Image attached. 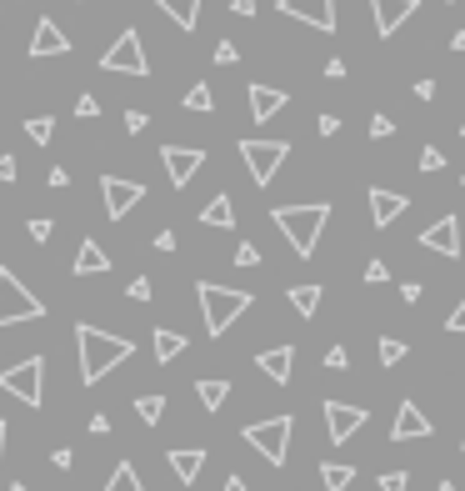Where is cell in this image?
Here are the masks:
<instances>
[{
	"label": "cell",
	"mask_w": 465,
	"mask_h": 491,
	"mask_svg": "<svg viewBox=\"0 0 465 491\" xmlns=\"http://www.w3.org/2000/svg\"><path fill=\"white\" fill-rule=\"evenodd\" d=\"M151 346H155V361L165 366V361H175V356L185 351V336H181V331H155Z\"/></svg>",
	"instance_id": "26"
},
{
	"label": "cell",
	"mask_w": 465,
	"mask_h": 491,
	"mask_svg": "<svg viewBox=\"0 0 465 491\" xmlns=\"http://www.w3.org/2000/svg\"><path fill=\"white\" fill-rule=\"evenodd\" d=\"M431 431H435L431 416H425L415 401H401V411L390 421V441H421V437H431Z\"/></svg>",
	"instance_id": "14"
},
{
	"label": "cell",
	"mask_w": 465,
	"mask_h": 491,
	"mask_svg": "<svg viewBox=\"0 0 465 491\" xmlns=\"http://www.w3.org/2000/svg\"><path fill=\"white\" fill-rule=\"evenodd\" d=\"M236 266H260V251L250 246V241H240L236 246Z\"/></svg>",
	"instance_id": "39"
},
{
	"label": "cell",
	"mask_w": 465,
	"mask_h": 491,
	"mask_svg": "<svg viewBox=\"0 0 465 491\" xmlns=\"http://www.w3.org/2000/svg\"><path fill=\"white\" fill-rule=\"evenodd\" d=\"M421 246H425V251H435V256H460V221L441 216L435 226L421 231Z\"/></svg>",
	"instance_id": "15"
},
{
	"label": "cell",
	"mask_w": 465,
	"mask_h": 491,
	"mask_svg": "<svg viewBox=\"0 0 465 491\" xmlns=\"http://www.w3.org/2000/svg\"><path fill=\"white\" fill-rule=\"evenodd\" d=\"M161 161H165V175H171V186H191V175L206 165V151H195V146H161Z\"/></svg>",
	"instance_id": "11"
},
{
	"label": "cell",
	"mask_w": 465,
	"mask_h": 491,
	"mask_svg": "<svg viewBox=\"0 0 465 491\" xmlns=\"http://www.w3.org/2000/svg\"><path fill=\"white\" fill-rule=\"evenodd\" d=\"M405 206H411V201H405L401 191H380V186L370 191V221H376L380 231H386V226H395V221L405 216Z\"/></svg>",
	"instance_id": "16"
},
{
	"label": "cell",
	"mask_w": 465,
	"mask_h": 491,
	"mask_svg": "<svg viewBox=\"0 0 465 491\" xmlns=\"http://www.w3.org/2000/svg\"><path fill=\"white\" fill-rule=\"evenodd\" d=\"M435 491H455V481H441V486H435Z\"/></svg>",
	"instance_id": "57"
},
{
	"label": "cell",
	"mask_w": 465,
	"mask_h": 491,
	"mask_svg": "<svg viewBox=\"0 0 465 491\" xmlns=\"http://www.w3.org/2000/svg\"><path fill=\"white\" fill-rule=\"evenodd\" d=\"M25 231H31L35 246H45V241L55 236V221H51V216H31V221H25Z\"/></svg>",
	"instance_id": "33"
},
{
	"label": "cell",
	"mask_w": 465,
	"mask_h": 491,
	"mask_svg": "<svg viewBox=\"0 0 465 491\" xmlns=\"http://www.w3.org/2000/svg\"><path fill=\"white\" fill-rule=\"evenodd\" d=\"M256 366H260V376H271L275 386H285V382H291V372H295V346H271V351H260Z\"/></svg>",
	"instance_id": "17"
},
{
	"label": "cell",
	"mask_w": 465,
	"mask_h": 491,
	"mask_svg": "<svg viewBox=\"0 0 465 491\" xmlns=\"http://www.w3.org/2000/svg\"><path fill=\"white\" fill-rule=\"evenodd\" d=\"M271 221L281 226V236L291 241V251L305 261V256H315V246H321V231H325V221H330V206H325V201H305V206H275Z\"/></svg>",
	"instance_id": "2"
},
{
	"label": "cell",
	"mask_w": 465,
	"mask_h": 491,
	"mask_svg": "<svg viewBox=\"0 0 465 491\" xmlns=\"http://www.w3.org/2000/svg\"><path fill=\"white\" fill-rule=\"evenodd\" d=\"M165 461H171L175 481H181V486H191V481L200 477V467H206V451H200V447H175Z\"/></svg>",
	"instance_id": "20"
},
{
	"label": "cell",
	"mask_w": 465,
	"mask_h": 491,
	"mask_svg": "<svg viewBox=\"0 0 465 491\" xmlns=\"http://www.w3.org/2000/svg\"><path fill=\"white\" fill-rule=\"evenodd\" d=\"M340 131V116H330V110H325L321 116V136H336Z\"/></svg>",
	"instance_id": "50"
},
{
	"label": "cell",
	"mask_w": 465,
	"mask_h": 491,
	"mask_svg": "<svg viewBox=\"0 0 465 491\" xmlns=\"http://www.w3.org/2000/svg\"><path fill=\"white\" fill-rule=\"evenodd\" d=\"M106 491H145L141 486V471L130 467V461H120L116 471H110V481H106Z\"/></svg>",
	"instance_id": "28"
},
{
	"label": "cell",
	"mask_w": 465,
	"mask_h": 491,
	"mask_svg": "<svg viewBox=\"0 0 465 491\" xmlns=\"http://www.w3.org/2000/svg\"><path fill=\"white\" fill-rule=\"evenodd\" d=\"M100 201H106V216L120 221L145 201V186L141 181H120V175H100Z\"/></svg>",
	"instance_id": "9"
},
{
	"label": "cell",
	"mask_w": 465,
	"mask_h": 491,
	"mask_svg": "<svg viewBox=\"0 0 465 491\" xmlns=\"http://www.w3.org/2000/svg\"><path fill=\"white\" fill-rule=\"evenodd\" d=\"M366 281H370V286L390 281V266H386V261H370V266H366Z\"/></svg>",
	"instance_id": "43"
},
{
	"label": "cell",
	"mask_w": 465,
	"mask_h": 491,
	"mask_svg": "<svg viewBox=\"0 0 465 491\" xmlns=\"http://www.w3.org/2000/svg\"><path fill=\"white\" fill-rule=\"evenodd\" d=\"M230 11L236 15H256V0H230Z\"/></svg>",
	"instance_id": "53"
},
{
	"label": "cell",
	"mask_w": 465,
	"mask_h": 491,
	"mask_svg": "<svg viewBox=\"0 0 465 491\" xmlns=\"http://www.w3.org/2000/svg\"><path fill=\"white\" fill-rule=\"evenodd\" d=\"M321 481H325V491H350V481H356V467H346V461H325V467H321Z\"/></svg>",
	"instance_id": "25"
},
{
	"label": "cell",
	"mask_w": 465,
	"mask_h": 491,
	"mask_svg": "<svg viewBox=\"0 0 465 491\" xmlns=\"http://www.w3.org/2000/svg\"><path fill=\"white\" fill-rule=\"evenodd\" d=\"M11 491H31V486H25V481H15V486H11Z\"/></svg>",
	"instance_id": "58"
},
{
	"label": "cell",
	"mask_w": 465,
	"mask_h": 491,
	"mask_svg": "<svg viewBox=\"0 0 465 491\" xmlns=\"http://www.w3.org/2000/svg\"><path fill=\"white\" fill-rule=\"evenodd\" d=\"M200 226H216V231H230V226H236V206H230L226 191H220L216 201H206V211H200Z\"/></svg>",
	"instance_id": "22"
},
{
	"label": "cell",
	"mask_w": 465,
	"mask_h": 491,
	"mask_svg": "<svg viewBox=\"0 0 465 491\" xmlns=\"http://www.w3.org/2000/svg\"><path fill=\"white\" fill-rule=\"evenodd\" d=\"M401 361H405V341L380 336V366H401Z\"/></svg>",
	"instance_id": "31"
},
{
	"label": "cell",
	"mask_w": 465,
	"mask_h": 491,
	"mask_svg": "<svg viewBox=\"0 0 465 491\" xmlns=\"http://www.w3.org/2000/svg\"><path fill=\"white\" fill-rule=\"evenodd\" d=\"M145 126H151V116H145V110H130V116H126V131L130 136H141Z\"/></svg>",
	"instance_id": "42"
},
{
	"label": "cell",
	"mask_w": 465,
	"mask_h": 491,
	"mask_svg": "<svg viewBox=\"0 0 465 491\" xmlns=\"http://www.w3.org/2000/svg\"><path fill=\"white\" fill-rule=\"evenodd\" d=\"M70 51V41H65V31L55 21H41L35 25V35H31V55L41 61V55H65Z\"/></svg>",
	"instance_id": "19"
},
{
	"label": "cell",
	"mask_w": 465,
	"mask_h": 491,
	"mask_svg": "<svg viewBox=\"0 0 465 491\" xmlns=\"http://www.w3.org/2000/svg\"><path fill=\"white\" fill-rule=\"evenodd\" d=\"M460 136H465V120H460Z\"/></svg>",
	"instance_id": "59"
},
{
	"label": "cell",
	"mask_w": 465,
	"mask_h": 491,
	"mask_svg": "<svg viewBox=\"0 0 465 491\" xmlns=\"http://www.w3.org/2000/svg\"><path fill=\"white\" fill-rule=\"evenodd\" d=\"M405 486H411L405 471H386V477H380V491H405Z\"/></svg>",
	"instance_id": "37"
},
{
	"label": "cell",
	"mask_w": 465,
	"mask_h": 491,
	"mask_svg": "<svg viewBox=\"0 0 465 491\" xmlns=\"http://www.w3.org/2000/svg\"><path fill=\"white\" fill-rule=\"evenodd\" d=\"M195 296H200V316H206V331H210V336H226V331L250 311V301H256L250 291L216 286V281H200V286H195Z\"/></svg>",
	"instance_id": "3"
},
{
	"label": "cell",
	"mask_w": 465,
	"mask_h": 491,
	"mask_svg": "<svg viewBox=\"0 0 465 491\" xmlns=\"http://www.w3.org/2000/svg\"><path fill=\"white\" fill-rule=\"evenodd\" d=\"M445 331H455V336H465V296H460V306H455L451 316H445Z\"/></svg>",
	"instance_id": "38"
},
{
	"label": "cell",
	"mask_w": 465,
	"mask_h": 491,
	"mask_svg": "<svg viewBox=\"0 0 465 491\" xmlns=\"http://www.w3.org/2000/svg\"><path fill=\"white\" fill-rule=\"evenodd\" d=\"M401 301H405V306L421 301V281H405V286H401Z\"/></svg>",
	"instance_id": "47"
},
{
	"label": "cell",
	"mask_w": 465,
	"mask_h": 491,
	"mask_svg": "<svg viewBox=\"0 0 465 491\" xmlns=\"http://www.w3.org/2000/svg\"><path fill=\"white\" fill-rule=\"evenodd\" d=\"M366 406H350V401H325V431H330V441H350L360 431V426H366Z\"/></svg>",
	"instance_id": "10"
},
{
	"label": "cell",
	"mask_w": 465,
	"mask_h": 491,
	"mask_svg": "<svg viewBox=\"0 0 465 491\" xmlns=\"http://www.w3.org/2000/svg\"><path fill=\"white\" fill-rule=\"evenodd\" d=\"M25 136H31L35 146H45V141L55 136V120H51V116H31V120H25Z\"/></svg>",
	"instance_id": "30"
},
{
	"label": "cell",
	"mask_w": 465,
	"mask_h": 491,
	"mask_svg": "<svg viewBox=\"0 0 465 491\" xmlns=\"http://www.w3.org/2000/svg\"><path fill=\"white\" fill-rule=\"evenodd\" d=\"M220 491H250V486H246V481H240V477H230V481H226V486H220Z\"/></svg>",
	"instance_id": "55"
},
{
	"label": "cell",
	"mask_w": 465,
	"mask_h": 491,
	"mask_svg": "<svg viewBox=\"0 0 465 491\" xmlns=\"http://www.w3.org/2000/svg\"><path fill=\"white\" fill-rule=\"evenodd\" d=\"M281 15H291V21H305L315 25V31H336V0H281Z\"/></svg>",
	"instance_id": "12"
},
{
	"label": "cell",
	"mask_w": 465,
	"mask_h": 491,
	"mask_svg": "<svg viewBox=\"0 0 465 491\" xmlns=\"http://www.w3.org/2000/svg\"><path fill=\"white\" fill-rule=\"evenodd\" d=\"M325 76H330V80H346V61H340V55H336V61H325Z\"/></svg>",
	"instance_id": "48"
},
{
	"label": "cell",
	"mask_w": 465,
	"mask_h": 491,
	"mask_svg": "<svg viewBox=\"0 0 465 491\" xmlns=\"http://www.w3.org/2000/svg\"><path fill=\"white\" fill-rule=\"evenodd\" d=\"M130 301H151V281H145V276H135V281H130Z\"/></svg>",
	"instance_id": "44"
},
{
	"label": "cell",
	"mask_w": 465,
	"mask_h": 491,
	"mask_svg": "<svg viewBox=\"0 0 465 491\" xmlns=\"http://www.w3.org/2000/svg\"><path fill=\"white\" fill-rule=\"evenodd\" d=\"M5 437H11V426L0 421V457H5Z\"/></svg>",
	"instance_id": "56"
},
{
	"label": "cell",
	"mask_w": 465,
	"mask_h": 491,
	"mask_svg": "<svg viewBox=\"0 0 465 491\" xmlns=\"http://www.w3.org/2000/svg\"><path fill=\"white\" fill-rule=\"evenodd\" d=\"M325 366H330V372H346V366H350V351L346 346H330V351H325Z\"/></svg>",
	"instance_id": "35"
},
{
	"label": "cell",
	"mask_w": 465,
	"mask_h": 491,
	"mask_svg": "<svg viewBox=\"0 0 465 491\" xmlns=\"http://www.w3.org/2000/svg\"><path fill=\"white\" fill-rule=\"evenodd\" d=\"M155 251H175V231H155Z\"/></svg>",
	"instance_id": "49"
},
{
	"label": "cell",
	"mask_w": 465,
	"mask_h": 491,
	"mask_svg": "<svg viewBox=\"0 0 465 491\" xmlns=\"http://www.w3.org/2000/svg\"><path fill=\"white\" fill-rule=\"evenodd\" d=\"M210 106H216V96H210V86H206V80L185 90V110H210Z\"/></svg>",
	"instance_id": "32"
},
{
	"label": "cell",
	"mask_w": 465,
	"mask_h": 491,
	"mask_svg": "<svg viewBox=\"0 0 465 491\" xmlns=\"http://www.w3.org/2000/svg\"><path fill=\"white\" fill-rule=\"evenodd\" d=\"M370 136H376V141L395 136V120H390V116H380V110H376V116H370Z\"/></svg>",
	"instance_id": "34"
},
{
	"label": "cell",
	"mask_w": 465,
	"mask_h": 491,
	"mask_svg": "<svg viewBox=\"0 0 465 491\" xmlns=\"http://www.w3.org/2000/svg\"><path fill=\"white\" fill-rule=\"evenodd\" d=\"M451 51H455V55H465V31H455V35H451Z\"/></svg>",
	"instance_id": "54"
},
{
	"label": "cell",
	"mask_w": 465,
	"mask_h": 491,
	"mask_svg": "<svg viewBox=\"0 0 465 491\" xmlns=\"http://www.w3.org/2000/svg\"><path fill=\"white\" fill-rule=\"evenodd\" d=\"M421 11V0H370V15H376V31H380V41L386 35H395L411 15Z\"/></svg>",
	"instance_id": "13"
},
{
	"label": "cell",
	"mask_w": 465,
	"mask_h": 491,
	"mask_svg": "<svg viewBox=\"0 0 465 491\" xmlns=\"http://www.w3.org/2000/svg\"><path fill=\"white\" fill-rule=\"evenodd\" d=\"M76 116H80V120H96V116H100V100H96V96H80V100H76Z\"/></svg>",
	"instance_id": "40"
},
{
	"label": "cell",
	"mask_w": 465,
	"mask_h": 491,
	"mask_svg": "<svg viewBox=\"0 0 465 491\" xmlns=\"http://www.w3.org/2000/svg\"><path fill=\"white\" fill-rule=\"evenodd\" d=\"M45 181H51V186H55V191H65V186H70V171H65V165H55V171H51V175H45Z\"/></svg>",
	"instance_id": "45"
},
{
	"label": "cell",
	"mask_w": 465,
	"mask_h": 491,
	"mask_svg": "<svg viewBox=\"0 0 465 491\" xmlns=\"http://www.w3.org/2000/svg\"><path fill=\"white\" fill-rule=\"evenodd\" d=\"M51 461H55V467H60V471H70V461H76V451H70V447H60V451H51Z\"/></svg>",
	"instance_id": "46"
},
{
	"label": "cell",
	"mask_w": 465,
	"mask_h": 491,
	"mask_svg": "<svg viewBox=\"0 0 465 491\" xmlns=\"http://www.w3.org/2000/svg\"><path fill=\"white\" fill-rule=\"evenodd\" d=\"M321 286H291V306L295 311H301V316H315V311H321Z\"/></svg>",
	"instance_id": "27"
},
{
	"label": "cell",
	"mask_w": 465,
	"mask_h": 491,
	"mask_svg": "<svg viewBox=\"0 0 465 491\" xmlns=\"http://www.w3.org/2000/svg\"><path fill=\"white\" fill-rule=\"evenodd\" d=\"M415 96H421V100H435V80H415Z\"/></svg>",
	"instance_id": "52"
},
{
	"label": "cell",
	"mask_w": 465,
	"mask_h": 491,
	"mask_svg": "<svg viewBox=\"0 0 465 491\" xmlns=\"http://www.w3.org/2000/svg\"><path fill=\"white\" fill-rule=\"evenodd\" d=\"M291 431H295L291 416H265V421L246 426V441L271 461V467H285V457H291Z\"/></svg>",
	"instance_id": "4"
},
{
	"label": "cell",
	"mask_w": 465,
	"mask_h": 491,
	"mask_svg": "<svg viewBox=\"0 0 465 491\" xmlns=\"http://www.w3.org/2000/svg\"><path fill=\"white\" fill-rule=\"evenodd\" d=\"M460 451H465V437H460Z\"/></svg>",
	"instance_id": "60"
},
{
	"label": "cell",
	"mask_w": 465,
	"mask_h": 491,
	"mask_svg": "<svg viewBox=\"0 0 465 491\" xmlns=\"http://www.w3.org/2000/svg\"><path fill=\"white\" fill-rule=\"evenodd\" d=\"M76 346H80V382H86V386L106 382L120 361H130V351H135L126 336H110V331L86 326V321L76 326Z\"/></svg>",
	"instance_id": "1"
},
{
	"label": "cell",
	"mask_w": 465,
	"mask_h": 491,
	"mask_svg": "<svg viewBox=\"0 0 465 491\" xmlns=\"http://www.w3.org/2000/svg\"><path fill=\"white\" fill-rule=\"evenodd\" d=\"M155 5H161L181 31H195V21H200V0H155Z\"/></svg>",
	"instance_id": "23"
},
{
	"label": "cell",
	"mask_w": 465,
	"mask_h": 491,
	"mask_svg": "<svg viewBox=\"0 0 465 491\" xmlns=\"http://www.w3.org/2000/svg\"><path fill=\"white\" fill-rule=\"evenodd\" d=\"M0 181H15V156H0Z\"/></svg>",
	"instance_id": "51"
},
{
	"label": "cell",
	"mask_w": 465,
	"mask_h": 491,
	"mask_svg": "<svg viewBox=\"0 0 465 491\" xmlns=\"http://www.w3.org/2000/svg\"><path fill=\"white\" fill-rule=\"evenodd\" d=\"M285 100H291V96H285L281 86H260V80H256V86H250V116L271 120V116H281V110H285Z\"/></svg>",
	"instance_id": "18"
},
{
	"label": "cell",
	"mask_w": 465,
	"mask_h": 491,
	"mask_svg": "<svg viewBox=\"0 0 465 491\" xmlns=\"http://www.w3.org/2000/svg\"><path fill=\"white\" fill-rule=\"evenodd\" d=\"M421 171H445V151L425 146V151H421Z\"/></svg>",
	"instance_id": "36"
},
{
	"label": "cell",
	"mask_w": 465,
	"mask_h": 491,
	"mask_svg": "<svg viewBox=\"0 0 465 491\" xmlns=\"http://www.w3.org/2000/svg\"><path fill=\"white\" fill-rule=\"evenodd\" d=\"M35 316H45L41 296H31V291L21 286V276L0 266V326H15V321H35Z\"/></svg>",
	"instance_id": "5"
},
{
	"label": "cell",
	"mask_w": 465,
	"mask_h": 491,
	"mask_svg": "<svg viewBox=\"0 0 465 491\" xmlns=\"http://www.w3.org/2000/svg\"><path fill=\"white\" fill-rule=\"evenodd\" d=\"M195 396H200L206 411H220L226 396H230V382H220V376H200V382H195Z\"/></svg>",
	"instance_id": "24"
},
{
	"label": "cell",
	"mask_w": 465,
	"mask_h": 491,
	"mask_svg": "<svg viewBox=\"0 0 465 491\" xmlns=\"http://www.w3.org/2000/svg\"><path fill=\"white\" fill-rule=\"evenodd\" d=\"M0 392H11L15 401H25V406H41L45 361L41 356H25V361H15V366H5V372H0Z\"/></svg>",
	"instance_id": "7"
},
{
	"label": "cell",
	"mask_w": 465,
	"mask_h": 491,
	"mask_svg": "<svg viewBox=\"0 0 465 491\" xmlns=\"http://www.w3.org/2000/svg\"><path fill=\"white\" fill-rule=\"evenodd\" d=\"M285 156H291V146L285 141H240V161H246V171H250V181L256 186H271L275 181V171L285 165Z\"/></svg>",
	"instance_id": "6"
},
{
	"label": "cell",
	"mask_w": 465,
	"mask_h": 491,
	"mask_svg": "<svg viewBox=\"0 0 465 491\" xmlns=\"http://www.w3.org/2000/svg\"><path fill=\"white\" fill-rule=\"evenodd\" d=\"M110 271V256L100 251V241H80V251H76V276H100Z\"/></svg>",
	"instance_id": "21"
},
{
	"label": "cell",
	"mask_w": 465,
	"mask_h": 491,
	"mask_svg": "<svg viewBox=\"0 0 465 491\" xmlns=\"http://www.w3.org/2000/svg\"><path fill=\"white\" fill-rule=\"evenodd\" d=\"M100 71H116V76H151V61H145L141 31H120V41L100 55Z\"/></svg>",
	"instance_id": "8"
},
{
	"label": "cell",
	"mask_w": 465,
	"mask_h": 491,
	"mask_svg": "<svg viewBox=\"0 0 465 491\" xmlns=\"http://www.w3.org/2000/svg\"><path fill=\"white\" fill-rule=\"evenodd\" d=\"M236 61H240V51H236L230 41H220V45H216V66H236Z\"/></svg>",
	"instance_id": "41"
},
{
	"label": "cell",
	"mask_w": 465,
	"mask_h": 491,
	"mask_svg": "<svg viewBox=\"0 0 465 491\" xmlns=\"http://www.w3.org/2000/svg\"><path fill=\"white\" fill-rule=\"evenodd\" d=\"M135 416H141L145 426H155L165 416V396H141V401H135Z\"/></svg>",
	"instance_id": "29"
}]
</instances>
